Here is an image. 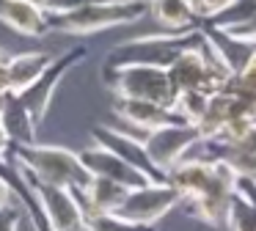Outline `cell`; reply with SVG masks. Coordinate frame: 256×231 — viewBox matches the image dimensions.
Returning a JSON list of instances; mask_svg holds the SVG:
<instances>
[{"label": "cell", "mask_w": 256, "mask_h": 231, "mask_svg": "<svg viewBox=\"0 0 256 231\" xmlns=\"http://www.w3.org/2000/svg\"><path fill=\"white\" fill-rule=\"evenodd\" d=\"M88 231H157V226H140L118 218V214H88L86 218Z\"/></svg>", "instance_id": "19"}, {"label": "cell", "mask_w": 256, "mask_h": 231, "mask_svg": "<svg viewBox=\"0 0 256 231\" xmlns=\"http://www.w3.org/2000/svg\"><path fill=\"white\" fill-rule=\"evenodd\" d=\"M91 138H94L96 146L113 152L116 157H122L127 165H132L135 170H140L149 182H154V184L168 182V176L162 174V170L152 162L149 154H146V146H144L140 138L130 135V132H124V130H118V126H108V124H96L94 130H91Z\"/></svg>", "instance_id": "9"}, {"label": "cell", "mask_w": 256, "mask_h": 231, "mask_svg": "<svg viewBox=\"0 0 256 231\" xmlns=\"http://www.w3.org/2000/svg\"><path fill=\"white\" fill-rule=\"evenodd\" d=\"M80 160H83V165L88 168L91 176H100V179H110L116 182V184L122 187H144V184H154V182H149L140 170H135L132 165H127L122 157H116L113 152H108V148L102 146H88L83 148V152H78Z\"/></svg>", "instance_id": "12"}, {"label": "cell", "mask_w": 256, "mask_h": 231, "mask_svg": "<svg viewBox=\"0 0 256 231\" xmlns=\"http://www.w3.org/2000/svg\"><path fill=\"white\" fill-rule=\"evenodd\" d=\"M8 148H12V140H8L6 130H3V124H0V157H8Z\"/></svg>", "instance_id": "24"}, {"label": "cell", "mask_w": 256, "mask_h": 231, "mask_svg": "<svg viewBox=\"0 0 256 231\" xmlns=\"http://www.w3.org/2000/svg\"><path fill=\"white\" fill-rule=\"evenodd\" d=\"M6 58H8V55L0 50V91H8V88H6Z\"/></svg>", "instance_id": "25"}, {"label": "cell", "mask_w": 256, "mask_h": 231, "mask_svg": "<svg viewBox=\"0 0 256 231\" xmlns=\"http://www.w3.org/2000/svg\"><path fill=\"white\" fill-rule=\"evenodd\" d=\"M237 176L223 162H198L182 160L168 170V184L182 192L184 212L212 228H226L228 201L234 196Z\"/></svg>", "instance_id": "1"}, {"label": "cell", "mask_w": 256, "mask_h": 231, "mask_svg": "<svg viewBox=\"0 0 256 231\" xmlns=\"http://www.w3.org/2000/svg\"><path fill=\"white\" fill-rule=\"evenodd\" d=\"M220 30H223V28H220ZM226 33L232 38H237V42H242V44H256V14L250 16L248 22H242V25L226 28Z\"/></svg>", "instance_id": "21"}, {"label": "cell", "mask_w": 256, "mask_h": 231, "mask_svg": "<svg viewBox=\"0 0 256 231\" xmlns=\"http://www.w3.org/2000/svg\"><path fill=\"white\" fill-rule=\"evenodd\" d=\"M17 168L22 174L34 201L44 212V218H47L52 231H88L86 228V212H83V206H80L78 196L72 190H64V187H56V184H47V182L36 179L20 162H17Z\"/></svg>", "instance_id": "6"}, {"label": "cell", "mask_w": 256, "mask_h": 231, "mask_svg": "<svg viewBox=\"0 0 256 231\" xmlns=\"http://www.w3.org/2000/svg\"><path fill=\"white\" fill-rule=\"evenodd\" d=\"M210 96L212 94H204V91H182V94H176L171 110L184 121V124L196 126L201 121V116H204L206 104H210Z\"/></svg>", "instance_id": "17"}, {"label": "cell", "mask_w": 256, "mask_h": 231, "mask_svg": "<svg viewBox=\"0 0 256 231\" xmlns=\"http://www.w3.org/2000/svg\"><path fill=\"white\" fill-rule=\"evenodd\" d=\"M179 204H182V192L174 184H168V182H160V184H144V187L127 190L122 206L113 214L130 220V223L157 226L171 209H176Z\"/></svg>", "instance_id": "7"}, {"label": "cell", "mask_w": 256, "mask_h": 231, "mask_svg": "<svg viewBox=\"0 0 256 231\" xmlns=\"http://www.w3.org/2000/svg\"><path fill=\"white\" fill-rule=\"evenodd\" d=\"M149 16L166 33H184L201 28V20L196 16L190 0H149Z\"/></svg>", "instance_id": "15"}, {"label": "cell", "mask_w": 256, "mask_h": 231, "mask_svg": "<svg viewBox=\"0 0 256 231\" xmlns=\"http://www.w3.org/2000/svg\"><path fill=\"white\" fill-rule=\"evenodd\" d=\"M0 124L6 130L8 140L17 143V146H28V143H36V132H39V124L34 121V116L25 110V104L17 99V94H12L6 102V110L0 116Z\"/></svg>", "instance_id": "16"}, {"label": "cell", "mask_w": 256, "mask_h": 231, "mask_svg": "<svg viewBox=\"0 0 256 231\" xmlns=\"http://www.w3.org/2000/svg\"><path fill=\"white\" fill-rule=\"evenodd\" d=\"M52 60H56V55L44 52V50H30V52L8 55L6 58V88L12 94L25 91V88L34 86V82L44 74Z\"/></svg>", "instance_id": "14"}, {"label": "cell", "mask_w": 256, "mask_h": 231, "mask_svg": "<svg viewBox=\"0 0 256 231\" xmlns=\"http://www.w3.org/2000/svg\"><path fill=\"white\" fill-rule=\"evenodd\" d=\"M102 82L113 96L122 99H144L162 108H171L176 99L168 80V69L160 66H118V69L102 66Z\"/></svg>", "instance_id": "5"}, {"label": "cell", "mask_w": 256, "mask_h": 231, "mask_svg": "<svg viewBox=\"0 0 256 231\" xmlns=\"http://www.w3.org/2000/svg\"><path fill=\"white\" fill-rule=\"evenodd\" d=\"M86 58H88V50L86 47H74V50H69V52H64V55H56V60L47 66L44 74H42L34 86H28L25 91L17 94V99L25 104V110L34 116V121L39 126H42V121L47 118V110H50L52 96H56L58 86L64 82V77H66L74 66L83 64Z\"/></svg>", "instance_id": "8"}, {"label": "cell", "mask_w": 256, "mask_h": 231, "mask_svg": "<svg viewBox=\"0 0 256 231\" xmlns=\"http://www.w3.org/2000/svg\"><path fill=\"white\" fill-rule=\"evenodd\" d=\"M201 42H204L201 28L184 33H149V36L127 38V42L110 47L105 66L108 69H118V66H160V69H168L179 55L198 47Z\"/></svg>", "instance_id": "4"}, {"label": "cell", "mask_w": 256, "mask_h": 231, "mask_svg": "<svg viewBox=\"0 0 256 231\" xmlns=\"http://www.w3.org/2000/svg\"><path fill=\"white\" fill-rule=\"evenodd\" d=\"M149 14V0H91L72 11L47 14V30L66 36H96L110 28L140 22Z\"/></svg>", "instance_id": "2"}, {"label": "cell", "mask_w": 256, "mask_h": 231, "mask_svg": "<svg viewBox=\"0 0 256 231\" xmlns=\"http://www.w3.org/2000/svg\"><path fill=\"white\" fill-rule=\"evenodd\" d=\"M0 22L28 38L47 33V14L34 0H0Z\"/></svg>", "instance_id": "13"}, {"label": "cell", "mask_w": 256, "mask_h": 231, "mask_svg": "<svg viewBox=\"0 0 256 231\" xmlns=\"http://www.w3.org/2000/svg\"><path fill=\"white\" fill-rule=\"evenodd\" d=\"M14 162H17V160H14ZM17 179V168H14V174L8 176V179H3V176H0V209H6V206H12L14 204V190H12V182Z\"/></svg>", "instance_id": "23"}, {"label": "cell", "mask_w": 256, "mask_h": 231, "mask_svg": "<svg viewBox=\"0 0 256 231\" xmlns=\"http://www.w3.org/2000/svg\"><path fill=\"white\" fill-rule=\"evenodd\" d=\"M234 3H237V0H190L196 16H198L201 22H212L215 16H220L223 11L232 8Z\"/></svg>", "instance_id": "20"}, {"label": "cell", "mask_w": 256, "mask_h": 231, "mask_svg": "<svg viewBox=\"0 0 256 231\" xmlns=\"http://www.w3.org/2000/svg\"><path fill=\"white\" fill-rule=\"evenodd\" d=\"M196 140H198V130L193 124H171V126H160V130L144 135L146 154L166 176L176 162H182L184 154L190 152V146Z\"/></svg>", "instance_id": "10"}, {"label": "cell", "mask_w": 256, "mask_h": 231, "mask_svg": "<svg viewBox=\"0 0 256 231\" xmlns=\"http://www.w3.org/2000/svg\"><path fill=\"white\" fill-rule=\"evenodd\" d=\"M8 154L28 174H34L36 179L47 182V184H56V187H64V190H72V192H83L91 184V179H94L88 174V168L83 165L80 154L72 152V148H64V146H52V143L17 146V143H12Z\"/></svg>", "instance_id": "3"}, {"label": "cell", "mask_w": 256, "mask_h": 231, "mask_svg": "<svg viewBox=\"0 0 256 231\" xmlns=\"http://www.w3.org/2000/svg\"><path fill=\"white\" fill-rule=\"evenodd\" d=\"M8 96H12V91H0V116H3V110H6Z\"/></svg>", "instance_id": "26"}, {"label": "cell", "mask_w": 256, "mask_h": 231, "mask_svg": "<svg viewBox=\"0 0 256 231\" xmlns=\"http://www.w3.org/2000/svg\"><path fill=\"white\" fill-rule=\"evenodd\" d=\"M113 116L118 121H124L127 126H132L130 135L140 138L144 140L146 132H154L160 126H171V124H184L171 108H162V104L154 102H144V99H122V96H113L110 104ZM127 132V130H124Z\"/></svg>", "instance_id": "11"}, {"label": "cell", "mask_w": 256, "mask_h": 231, "mask_svg": "<svg viewBox=\"0 0 256 231\" xmlns=\"http://www.w3.org/2000/svg\"><path fill=\"white\" fill-rule=\"evenodd\" d=\"M228 231H256V206L245 201L240 192H234L228 201V218H226Z\"/></svg>", "instance_id": "18"}, {"label": "cell", "mask_w": 256, "mask_h": 231, "mask_svg": "<svg viewBox=\"0 0 256 231\" xmlns=\"http://www.w3.org/2000/svg\"><path fill=\"white\" fill-rule=\"evenodd\" d=\"M22 214H25V209L20 204H12V206L0 209V231H17Z\"/></svg>", "instance_id": "22"}]
</instances>
